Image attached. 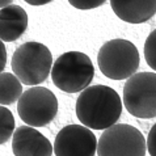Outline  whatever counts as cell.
Returning <instances> with one entry per match:
<instances>
[{
  "instance_id": "1",
  "label": "cell",
  "mask_w": 156,
  "mask_h": 156,
  "mask_svg": "<svg viewBox=\"0 0 156 156\" xmlns=\"http://www.w3.org/2000/svg\"><path fill=\"white\" fill-rule=\"evenodd\" d=\"M77 119L92 130H106L118 122L122 100L113 88L97 84L81 90L75 105Z\"/></svg>"
},
{
  "instance_id": "2",
  "label": "cell",
  "mask_w": 156,
  "mask_h": 156,
  "mask_svg": "<svg viewBox=\"0 0 156 156\" xmlns=\"http://www.w3.org/2000/svg\"><path fill=\"white\" fill-rule=\"evenodd\" d=\"M53 55L41 42H25L15 50L12 70L25 85L36 87L43 83L53 70Z\"/></svg>"
},
{
  "instance_id": "3",
  "label": "cell",
  "mask_w": 156,
  "mask_h": 156,
  "mask_svg": "<svg viewBox=\"0 0 156 156\" xmlns=\"http://www.w3.org/2000/svg\"><path fill=\"white\" fill-rule=\"evenodd\" d=\"M97 63L101 73L108 79L125 80L136 73L140 64V55L133 42L117 38L101 46Z\"/></svg>"
},
{
  "instance_id": "4",
  "label": "cell",
  "mask_w": 156,
  "mask_h": 156,
  "mask_svg": "<svg viewBox=\"0 0 156 156\" xmlns=\"http://www.w3.org/2000/svg\"><path fill=\"white\" fill-rule=\"evenodd\" d=\"M94 76L90 58L81 51H67L55 60L51 79L58 89L66 93H76L88 88Z\"/></svg>"
},
{
  "instance_id": "5",
  "label": "cell",
  "mask_w": 156,
  "mask_h": 156,
  "mask_svg": "<svg viewBox=\"0 0 156 156\" xmlns=\"http://www.w3.org/2000/svg\"><path fill=\"white\" fill-rule=\"evenodd\" d=\"M123 105L136 118L156 117V73L138 72L123 87Z\"/></svg>"
},
{
  "instance_id": "6",
  "label": "cell",
  "mask_w": 156,
  "mask_h": 156,
  "mask_svg": "<svg viewBox=\"0 0 156 156\" xmlns=\"http://www.w3.org/2000/svg\"><path fill=\"white\" fill-rule=\"evenodd\" d=\"M147 140L136 127L115 123L101 134L97 144L98 156H146Z\"/></svg>"
},
{
  "instance_id": "7",
  "label": "cell",
  "mask_w": 156,
  "mask_h": 156,
  "mask_svg": "<svg viewBox=\"0 0 156 156\" xmlns=\"http://www.w3.org/2000/svg\"><path fill=\"white\" fill-rule=\"evenodd\" d=\"M17 113L29 126L43 127L57 115L58 100L50 89L43 87H32L25 90L17 101Z\"/></svg>"
},
{
  "instance_id": "8",
  "label": "cell",
  "mask_w": 156,
  "mask_h": 156,
  "mask_svg": "<svg viewBox=\"0 0 156 156\" xmlns=\"http://www.w3.org/2000/svg\"><path fill=\"white\" fill-rule=\"evenodd\" d=\"M98 142L89 127L67 125L55 136V156H94Z\"/></svg>"
},
{
  "instance_id": "9",
  "label": "cell",
  "mask_w": 156,
  "mask_h": 156,
  "mask_svg": "<svg viewBox=\"0 0 156 156\" xmlns=\"http://www.w3.org/2000/svg\"><path fill=\"white\" fill-rule=\"evenodd\" d=\"M12 151L15 156H51L54 146L34 127L21 126L12 136Z\"/></svg>"
},
{
  "instance_id": "10",
  "label": "cell",
  "mask_w": 156,
  "mask_h": 156,
  "mask_svg": "<svg viewBox=\"0 0 156 156\" xmlns=\"http://www.w3.org/2000/svg\"><path fill=\"white\" fill-rule=\"evenodd\" d=\"M115 16L129 24H143L156 13V0H110Z\"/></svg>"
},
{
  "instance_id": "11",
  "label": "cell",
  "mask_w": 156,
  "mask_h": 156,
  "mask_svg": "<svg viewBox=\"0 0 156 156\" xmlns=\"http://www.w3.org/2000/svg\"><path fill=\"white\" fill-rule=\"evenodd\" d=\"M28 28V15L20 5H7L0 11V38L3 42H13Z\"/></svg>"
},
{
  "instance_id": "12",
  "label": "cell",
  "mask_w": 156,
  "mask_h": 156,
  "mask_svg": "<svg viewBox=\"0 0 156 156\" xmlns=\"http://www.w3.org/2000/svg\"><path fill=\"white\" fill-rule=\"evenodd\" d=\"M23 96V83L15 73L2 72L0 75V104L3 106L19 101Z\"/></svg>"
},
{
  "instance_id": "13",
  "label": "cell",
  "mask_w": 156,
  "mask_h": 156,
  "mask_svg": "<svg viewBox=\"0 0 156 156\" xmlns=\"http://www.w3.org/2000/svg\"><path fill=\"white\" fill-rule=\"evenodd\" d=\"M15 134V118L12 112L5 106H0V143L4 144Z\"/></svg>"
},
{
  "instance_id": "14",
  "label": "cell",
  "mask_w": 156,
  "mask_h": 156,
  "mask_svg": "<svg viewBox=\"0 0 156 156\" xmlns=\"http://www.w3.org/2000/svg\"><path fill=\"white\" fill-rule=\"evenodd\" d=\"M144 58L150 68L156 71V29L150 33L144 42Z\"/></svg>"
},
{
  "instance_id": "15",
  "label": "cell",
  "mask_w": 156,
  "mask_h": 156,
  "mask_svg": "<svg viewBox=\"0 0 156 156\" xmlns=\"http://www.w3.org/2000/svg\"><path fill=\"white\" fill-rule=\"evenodd\" d=\"M105 2L106 0H68V3H70L73 8L81 9V11L98 8V7H101Z\"/></svg>"
},
{
  "instance_id": "16",
  "label": "cell",
  "mask_w": 156,
  "mask_h": 156,
  "mask_svg": "<svg viewBox=\"0 0 156 156\" xmlns=\"http://www.w3.org/2000/svg\"><path fill=\"white\" fill-rule=\"evenodd\" d=\"M147 148H148L150 156H156V123L151 127L147 136Z\"/></svg>"
},
{
  "instance_id": "17",
  "label": "cell",
  "mask_w": 156,
  "mask_h": 156,
  "mask_svg": "<svg viewBox=\"0 0 156 156\" xmlns=\"http://www.w3.org/2000/svg\"><path fill=\"white\" fill-rule=\"evenodd\" d=\"M5 63H7V50L2 41L0 42V70H2V72L5 68Z\"/></svg>"
},
{
  "instance_id": "18",
  "label": "cell",
  "mask_w": 156,
  "mask_h": 156,
  "mask_svg": "<svg viewBox=\"0 0 156 156\" xmlns=\"http://www.w3.org/2000/svg\"><path fill=\"white\" fill-rule=\"evenodd\" d=\"M24 2L34 7H41V5H46V4L51 3L53 0H24Z\"/></svg>"
},
{
  "instance_id": "19",
  "label": "cell",
  "mask_w": 156,
  "mask_h": 156,
  "mask_svg": "<svg viewBox=\"0 0 156 156\" xmlns=\"http://www.w3.org/2000/svg\"><path fill=\"white\" fill-rule=\"evenodd\" d=\"M12 2H13V0H0V5H2V8H4L7 5H11Z\"/></svg>"
}]
</instances>
